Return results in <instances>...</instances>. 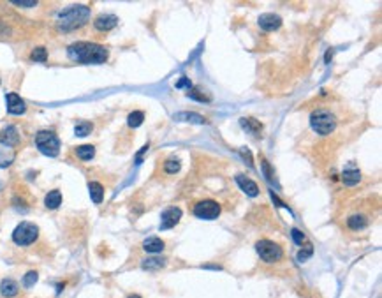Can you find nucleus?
<instances>
[{
	"label": "nucleus",
	"mask_w": 382,
	"mask_h": 298,
	"mask_svg": "<svg viewBox=\"0 0 382 298\" xmlns=\"http://www.w3.org/2000/svg\"><path fill=\"white\" fill-rule=\"evenodd\" d=\"M164 242L160 239H157V236H150V239H146L143 242V249L146 252H152V254H157V252H162L164 251Z\"/></svg>",
	"instance_id": "obj_17"
},
{
	"label": "nucleus",
	"mask_w": 382,
	"mask_h": 298,
	"mask_svg": "<svg viewBox=\"0 0 382 298\" xmlns=\"http://www.w3.org/2000/svg\"><path fill=\"white\" fill-rule=\"evenodd\" d=\"M164 171L166 173L180 171V159H174V157H171V159L166 161V163H164Z\"/></svg>",
	"instance_id": "obj_27"
},
{
	"label": "nucleus",
	"mask_w": 382,
	"mask_h": 298,
	"mask_svg": "<svg viewBox=\"0 0 382 298\" xmlns=\"http://www.w3.org/2000/svg\"><path fill=\"white\" fill-rule=\"evenodd\" d=\"M194 215L199 217V219H205V221L217 219V217L220 215V205L213 200L199 201L196 207H194Z\"/></svg>",
	"instance_id": "obj_7"
},
{
	"label": "nucleus",
	"mask_w": 382,
	"mask_h": 298,
	"mask_svg": "<svg viewBox=\"0 0 382 298\" xmlns=\"http://www.w3.org/2000/svg\"><path fill=\"white\" fill-rule=\"evenodd\" d=\"M259 27H261L263 30L266 32H273L282 27V18H280L278 14H273V13H266V14H261L257 19Z\"/></svg>",
	"instance_id": "obj_10"
},
{
	"label": "nucleus",
	"mask_w": 382,
	"mask_h": 298,
	"mask_svg": "<svg viewBox=\"0 0 382 298\" xmlns=\"http://www.w3.org/2000/svg\"><path fill=\"white\" fill-rule=\"evenodd\" d=\"M76 155L81 161H90L95 155V147L93 145H81V147L76 148Z\"/></svg>",
	"instance_id": "obj_21"
},
{
	"label": "nucleus",
	"mask_w": 382,
	"mask_h": 298,
	"mask_svg": "<svg viewBox=\"0 0 382 298\" xmlns=\"http://www.w3.org/2000/svg\"><path fill=\"white\" fill-rule=\"evenodd\" d=\"M312 252H314V247H312V245H308V249H307V251H299V254H298V261H305V260H307V257H310L312 256Z\"/></svg>",
	"instance_id": "obj_32"
},
{
	"label": "nucleus",
	"mask_w": 382,
	"mask_h": 298,
	"mask_svg": "<svg viewBox=\"0 0 382 298\" xmlns=\"http://www.w3.org/2000/svg\"><path fill=\"white\" fill-rule=\"evenodd\" d=\"M143 122H145V113H143V111H132V113L127 116L129 127H139Z\"/></svg>",
	"instance_id": "obj_24"
},
{
	"label": "nucleus",
	"mask_w": 382,
	"mask_h": 298,
	"mask_svg": "<svg viewBox=\"0 0 382 298\" xmlns=\"http://www.w3.org/2000/svg\"><path fill=\"white\" fill-rule=\"evenodd\" d=\"M242 154H243V157H245V159H249V164L252 166V157H250L249 152H247V148H242Z\"/></svg>",
	"instance_id": "obj_34"
},
{
	"label": "nucleus",
	"mask_w": 382,
	"mask_h": 298,
	"mask_svg": "<svg viewBox=\"0 0 382 298\" xmlns=\"http://www.w3.org/2000/svg\"><path fill=\"white\" fill-rule=\"evenodd\" d=\"M310 126L317 134L328 136L335 131L336 118L330 110H326V108H317L310 115Z\"/></svg>",
	"instance_id": "obj_3"
},
{
	"label": "nucleus",
	"mask_w": 382,
	"mask_h": 298,
	"mask_svg": "<svg viewBox=\"0 0 382 298\" xmlns=\"http://www.w3.org/2000/svg\"><path fill=\"white\" fill-rule=\"evenodd\" d=\"M90 18V7L87 6H71L62 9L56 14V27L62 32H72L81 29Z\"/></svg>",
	"instance_id": "obj_2"
},
{
	"label": "nucleus",
	"mask_w": 382,
	"mask_h": 298,
	"mask_svg": "<svg viewBox=\"0 0 382 298\" xmlns=\"http://www.w3.org/2000/svg\"><path fill=\"white\" fill-rule=\"evenodd\" d=\"M236 184L239 185V189H242L243 192H247V194L250 196V198H255V196L259 194L257 184L252 182V180H250V178H247V176L238 175V176H236Z\"/></svg>",
	"instance_id": "obj_13"
},
{
	"label": "nucleus",
	"mask_w": 382,
	"mask_h": 298,
	"mask_svg": "<svg viewBox=\"0 0 382 298\" xmlns=\"http://www.w3.org/2000/svg\"><path fill=\"white\" fill-rule=\"evenodd\" d=\"M116 23H118V18L115 14H99L93 22V27L100 32H108L111 29H115Z\"/></svg>",
	"instance_id": "obj_11"
},
{
	"label": "nucleus",
	"mask_w": 382,
	"mask_h": 298,
	"mask_svg": "<svg viewBox=\"0 0 382 298\" xmlns=\"http://www.w3.org/2000/svg\"><path fill=\"white\" fill-rule=\"evenodd\" d=\"M67 57L78 64H104L109 53L108 48L97 43H72L67 48Z\"/></svg>",
	"instance_id": "obj_1"
},
{
	"label": "nucleus",
	"mask_w": 382,
	"mask_h": 298,
	"mask_svg": "<svg viewBox=\"0 0 382 298\" xmlns=\"http://www.w3.org/2000/svg\"><path fill=\"white\" fill-rule=\"evenodd\" d=\"M162 265H164V261H160V260H146L143 267L145 268H158V267H162Z\"/></svg>",
	"instance_id": "obj_31"
},
{
	"label": "nucleus",
	"mask_w": 382,
	"mask_h": 298,
	"mask_svg": "<svg viewBox=\"0 0 382 298\" xmlns=\"http://www.w3.org/2000/svg\"><path fill=\"white\" fill-rule=\"evenodd\" d=\"M184 87H189L190 88V80L189 78H180V82H176V88H184Z\"/></svg>",
	"instance_id": "obj_33"
},
{
	"label": "nucleus",
	"mask_w": 382,
	"mask_h": 298,
	"mask_svg": "<svg viewBox=\"0 0 382 298\" xmlns=\"http://www.w3.org/2000/svg\"><path fill=\"white\" fill-rule=\"evenodd\" d=\"M19 142V134L16 127H6L4 131H0V143H6L9 147H14L16 143Z\"/></svg>",
	"instance_id": "obj_14"
},
{
	"label": "nucleus",
	"mask_w": 382,
	"mask_h": 298,
	"mask_svg": "<svg viewBox=\"0 0 382 298\" xmlns=\"http://www.w3.org/2000/svg\"><path fill=\"white\" fill-rule=\"evenodd\" d=\"M129 298H141V296H137V295H131V296H129Z\"/></svg>",
	"instance_id": "obj_36"
},
{
	"label": "nucleus",
	"mask_w": 382,
	"mask_h": 298,
	"mask_svg": "<svg viewBox=\"0 0 382 298\" xmlns=\"http://www.w3.org/2000/svg\"><path fill=\"white\" fill-rule=\"evenodd\" d=\"M39 236V228L35 226L34 223H19L16 229L13 231V242L19 247H25V245H30L37 240Z\"/></svg>",
	"instance_id": "obj_5"
},
{
	"label": "nucleus",
	"mask_w": 382,
	"mask_h": 298,
	"mask_svg": "<svg viewBox=\"0 0 382 298\" xmlns=\"http://www.w3.org/2000/svg\"><path fill=\"white\" fill-rule=\"evenodd\" d=\"M342 180L345 185H356V184H359V180H361V173L359 170H356V168H349V170L344 171Z\"/></svg>",
	"instance_id": "obj_20"
},
{
	"label": "nucleus",
	"mask_w": 382,
	"mask_h": 298,
	"mask_svg": "<svg viewBox=\"0 0 382 298\" xmlns=\"http://www.w3.org/2000/svg\"><path fill=\"white\" fill-rule=\"evenodd\" d=\"M242 126L245 131L252 132V134H257V132L261 131V124L255 122V120H252V118H242Z\"/></svg>",
	"instance_id": "obj_25"
},
{
	"label": "nucleus",
	"mask_w": 382,
	"mask_h": 298,
	"mask_svg": "<svg viewBox=\"0 0 382 298\" xmlns=\"http://www.w3.org/2000/svg\"><path fill=\"white\" fill-rule=\"evenodd\" d=\"M367 224H368V219L365 215H359V213H357V215H351L347 221V226L351 229H363Z\"/></svg>",
	"instance_id": "obj_22"
},
{
	"label": "nucleus",
	"mask_w": 382,
	"mask_h": 298,
	"mask_svg": "<svg viewBox=\"0 0 382 298\" xmlns=\"http://www.w3.org/2000/svg\"><path fill=\"white\" fill-rule=\"evenodd\" d=\"M44 205H46L50 210H55L62 205V192L60 191H50L44 198Z\"/></svg>",
	"instance_id": "obj_18"
},
{
	"label": "nucleus",
	"mask_w": 382,
	"mask_h": 298,
	"mask_svg": "<svg viewBox=\"0 0 382 298\" xmlns=\"http://www.w3.org/2000/svg\"><path fill=\"white\" fill-rule=\"evenodd\" d=\"M331 58H333V50H328V53H326V58H324V60H326V64L330 62Z\"/></svg>",
	"instance_id": "obj_35"
},
{
	"label": "nucleus",
	"mask_w": 382,
	"mask_h": 298,
	"mask_svg": "<svg viewBox=\"0 0 382 298\" xmlns=\"http://www.w3.org/2000/svg\"><path fill=\"white\" fill-rule=\"evenodd\" d=\"M291 235H292V240H294V242H296V244H298V245H301L303 242H305V235H303L301 231H299V229L292 228V229H291Z\"/></svg>",
	"instance_id": "obj_29"
},
{
	"label": "nucleus",
	"mask_w": 382,
	"mask_h": 298,
	"mask_svg": "<svg viewBox=\"0 0 382 298\" xmlns=\"http://www.w3.org/2000/svg\"><path fill=\"white\" fill-rule=\"evenodd\" d=\"M93 126L90 122H78L74 127V134L78 136V138H85V136H88L92 132Z\"/></svg>",
	"instance_id": "obj_23"
},
{
	"label": "nucleus",
	"mask_w": 382,
	"mask_h": 298,
	"mask_svg": "<svg viewBox=\"0 0 382 298\" xmlns=\"http://www.w3.org/2000/svg\"><path fill=\"white\" fill-rule=\"evenodd\" d=\"M88 191H90V198L93 203H103L104 200V187L99 182H90L88 184Z\"/></svg>",
	"instance_id": "obj_19"
},
{
	"label": "nucleus",
	"mask_w": 382,
	"mask_h": 298,
	"mask_svg": "<svg viewBox=\"0 0 382 298\" xmlns=\"http://www.w3.org/2000/svg\"><path fill=\"white\" fill-rule=\"evenodd\" d=\"M30 58L34 60V62H46V60H48V51H46V48H35V50L32 51Z\"/></svg>",
	"instance_id": "obj_26"
},
{
	"label": "nucleus",
	"mask_w": 382,
	"mask_h": 298,
	"mask_svg": "<svg viewBox=\"0 0 382 298\" xmlns=\"http://www.w3.org/2000/svg\"><path fill=\"white\" fill-rule=\"evenodd\" d=\"M35 147L41 154L56 157L60 154V140L53 131H39L35 134Z\"/></svg>",
	"instance_id": "obj_4"
},
{
	"label": "nucleus",
	"mask_w": 382,
	"mask_h": 298,
	"mask_svg": "<svg viewBox=\"0 0 382 298\" xmlns=\"http://www.w3.org/2000/svg\"><path fill=\"white\" fill-rule=\"evenodd\" d=\"M176 122H187V124H206V118L197 113H190V111H182V113L174 115Z\"/></svg>",
	"instance_id": "obj_16"
},
{
	"label": "nucleus",
	"mask_w": 382,
	"mask_h": 298,
	"mask_svg": "<svg viewBox=\"0 0 382 298\" xmlns=\"http://www.w3.org/2000/svg\"><path fill=\"white\" fill-rule=\"evenodd\" d=\"M35 283H37V272H27L25 277H23V286L25 288H32Z\"/></svg>",
	"instance_id": "obj_28"
},
{
	"label": "nucleus",
	"mask_w": 382,
	"mask_h": 298,
	"mask_svg": "<svg viewBox=\"0 0 382 298\" xmlns=\"http://www.w3.org/2000/svg\"><path fill=\"white\" fill-rule=\"evenodd\" d=\"M18 291H19V286L13 279H4L2 283H0V295L2 296L13 298L18 295Z\"/></svg>",
	"instance_id": "obj_15"
},
{
	"label": "nucleus",
	"mask_w": 382,
	"mask_h": 298,
	"mask_svg": "<svg viewBox=\"0 0 382 298\" xmlns=\"http://www.w3.org/2000/svg\"><path fill=\"white\" fill-rule=\"evenodd\" d=\"M16 150L6 143H0V168H7L14 163Z\"/></svg>",
	"instance_id": "obj_12"
},
{
	"label": "nucleus",
	"mask_w": 382,
	"mask_h": 298,
	"mask_svg": "<svg viewBox=\"0 0 382 298\" xmlns=\"http://www.w3.org/2000/svg\"><path fill=\"white\" fill-rule=\"evenodd\" d=\"M6 103H7V111H9L11 115H23L27 111L25 101L19 97L18 94H14V92L6 94Z\"/></svg>",
	"instance_id": "obj_9"
},
{
	"label": "nucleus",
	"mask_w": 382,
	"mask_h": 298,
	"mask_svg": "<svg viewBox=\"0 0 382 298\" xmlns=\"http://www.w3.org/2000/svg\"><path fill=\"white\" fill-rule=\"evenodd\" d=\"M182 219V210L178 207H169L168 210L162 212L160 217V229H171Z\"/></svg>",
	"instance_id": "obj_8"
},
{
	"label": "nucleus",
	"mask_w": 382,
	"mask_h": 298,
	"mask_svg": "<svg viewBox=\"0 0 382 298\" xmlns=\"http://www.w3.org/2000/svg\"><path fill=\"white\" fill-rule=\"evenodd\" d=\"M255 251H257L261 260L266 261V263H275V261L282 260V254H284L280 245L271 240H259L257 244H255Z\"/></svg>",
	"instance_id": "obj_6"
},
{
	"label": "nucleus",
	"mask_w": 382,
	"mask_h": 298,
	"mask_svg": "<svg viewBox=\"0 0 382 298\" xmlns=\"http://www.w3.org/2000/svg\"><path fill=\"white\" fill-rule=\"evenodd\" d=\"M13 4L18 7H35L37 6L35 0H13Z\"/></svg>",
	"instance_id": "obj_30"
}]
</instances>
